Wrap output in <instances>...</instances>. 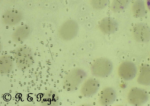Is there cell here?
Segmentation results:
<instances>
[{"label":"cell","instance_id":"obj_5","mask_svg":"<svg viewBox=\"0 0 150 106\" xmlns=\"http://www.w3.org/2000/svg\"><path fill=\"white\" fill-rule=\"evenodd\" d=\"M148 98V94L146 90L136 87L132 88L127 95L128 102L135 105H140L145 103Z\"/></svg>","mask_w":150,"mask_h":106},{"label":"cell","instance_id":"obj_6","mask_svg":"<svg viewBox=\"0 0 150 106\" xmlns=\"http://www.w3.org/2000/svg\"><path fill=\"white\" fill-rule=\"evenodd\" d=\"M137 72L135 65L129 61L122 63L119 66L118 69V73L119 76L127 80L134 78L137 74Z\"/></svg>","mask_w":150,"mask_h":106},{"label":"cell","instance_id":"obj_1","mask_svg":"<svg viewBox=\"0 0 150 106\" xmlns=\"http://www.w3.org/2000/svg\"><path fill=\"white\" fill-rule=\"evenodd\" d=\"M113 65L108 59L104 58L96 59L92 63L91 71L93 75L100 77L108 76L112 72Z\"/></svg>","mask_w":150,"mask_h":106},{"label":"cell","instance_id":"obj_15","mask_svg":"<svg viewBox=\"0 0 150 106\" xmlns=\"http://www.w3.org/2000/svg\"><path fill=\"white\" fill-rule=\"evenodd\" d=\"M109 1V0H91L90 4L95 9L101 10L107 6Z\"/></svg>","mask_w":150,"mask_h":106},{"label":"cell","instance_id":"obj_10","mask_svg":"<svg viewBox=\"0 0 150 106\" xmlns=\"http://www.w3.org/2000/svg\"><path fill=\"white\" fill-rule=\"evenodd\" d=\"M116 94L115 90L111 87H105L100 91L98 97V102L101 105H110L115 101Z\"/></svg>","mask_w":150,"mask_h":106},{"label":"cell","instance_id":"obj_14","mask_svg":"<svg viewBox=\"0 0 150 106\" xmlns=\"http://www.w3.org/2000/svg\"><path fill=\"white\" fill-rule=\"evenodd\" d=\"M130 1L131 0H112L111 9L115 12L122 11L127 7Z\"/></svg>","mask_w":150,"mask_h":106},{"label":"cell","instance_id":"obj_16","mask_svg":"<svg viewBox=\"0 0 150 106\" xmlns=\"http://www.w3.org/2000/svg\"><path fill=\"white\" fill-rule=\"evenodd\" d=\"M146 3L148 9L150 12V0H146Z\"/></svg>","mask_w":150,"mask_h":106},{"label":"cell","instance_id":"obj_3","mask_svg":"<svg viewBox=\"0 0 150 106\" xmlns=\"http://www.w3.org/2000/svg\"><path fill=\"white\" fill-rule=\"evenodd\" d=\"M79 30L77 23L72 19L68 20L64 22L60 27L58 34L62 39L70 40L77 35Z\"/></svg>","mask_w":150,"mask_h":106},{"label":"cell","instance_id":"obj_7","mask_svg":"<svg viewBox=\"0 0 150 106\" xmlns=\"http://www.w3.org/2000/svg\"><path fill=\"white\" fill-rule=\"evenodd\" d=\"M23 14L20 11L11 9L5 11L1 17L2 21L4 24L11 26L19 22L23 18Z\"/></svg>","mask_w":150,"mask_h":106},{"label":"cell","instance_id":"obj_8","mask_svg":"<svg viewBox=\"0 0 150 106\" xmlns=\"http://www.w3.org/2000/svg\"><path fill=\"white\" fill-rule=\"evenodd\" d=\"M98 27L100 30L103 33L110 34L117 31L118 27V24L112 18L107 17L100 21Z\"/></svg>","mask_w":150,"mask_h":106},{"label":"cell","instance_id":"obj_13","mask_svg":"<svg viewBox=\"0 0 150 106\" xmlns=\"http://www.w3.org/2000/svg\"><path fill=\"white\" fill-rule=\"evenodd\" d=\"M30 28L28 25H22L14 31L12 35V38L16 41H21L27 38L30 35Z\"/></svg>","mask_w":150,"mask_h":106},{"label":"cell","instance_id":"obj_4","mask_svg":"<svg viewBox=\"0 0 150 106\" xmlns=\"http://www.w3.org/2000/svg\"><path fill=\"white\" fill-rule=\"evenodd\" d=\"M132 35L136 42L141 43H147L150 41V28L144 23H137L132 28Z\"/></svg>","mask_w":150,"mask_h":106},{"label":"cell","instance_id":"obj_2","mask_svg":"<svg viewBox=\"0 0 150 106\" xmlns=\"http://www.w3.org/2000/svg\"><path fill=\"white\" fill-rule=\"evenodd\" d=\"M86 75V72L80 68L73 69L69 73L65 81V87L68 91L76 90Z\"/></svg>","mask_w":150,"mask_h":106},{"label":"cell","instance_id":"obj_11","mask_svg":"<svg viewBox=\"0 0 150 106\" xmlns=\"http://www.w3.org/2000/svg\"><path fill=\"white\" fill-rule=\"evenodd\" d=\"M131 10L133 15L137 18L144 17L146 14L145 5L143 0H136L132 4Z\"/></svg>","mask_w":150,"mask_h":106},{"label":"cell","instance_id":"obj_9","mask_svg":"<svg viewBox=\"0 0 150 106\" xmlns=\"http://www.w3.org/2000/svg\"><path fill=\"white\" fill-rule=\"evenodd\" d=\"M100 86L99 81L93 78L86 80L82 85L80 92L81 95L85 97L91 96L95 94Z\"/></svg>","mask_w":150,"mask_h":106},{"label":"cell","instance_id":"obj_12","mask_svg":"<svg viewBox=\"0 0 150 106\" xmlns=\"http://www.w3.org/2000/svg\"><path fill=\"white\" fill-rule=\"evenodd\" d=\"M137 81L142 85H150V65H144L141 67Z\"/></svg>","mask_w":150,"mask_h":106}]
</instances>
